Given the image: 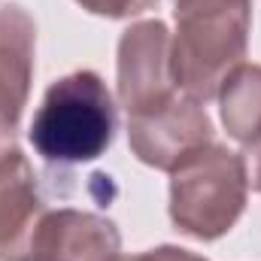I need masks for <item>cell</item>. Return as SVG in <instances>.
<instances>
[{"label": "cell", "instance_id": "obj_6", "mask_svg": "<svg viewBox=\"0 0 261 261\" xmlns=\"http://www.w3.org/2000/svg\"><path fill=\"white\" fill-rule=\"evenodd\" d=\"M119 252L122 237L110 219L64 206L43 213L21 261H119Z\"/></svg>", "mask_w": 261, "mask_h": 261}, {"label": "cell", "instance_id": "obj_8", "mask_svg": "<svg viewBox=\"0 0 261 261\" xmlns=\"http://www.w3.org/2000/svg\"><path fill=\"white\" fill-rule=\"evenodd\" d=\"M34 18L9 3L0 6V146L12 140L34 79Z\"/></svg>", "mask_w": 261, "mask_h": 261}, {"label": "cell", "instance_id": "obj_9", "mask_svg": "<svg viewBox=\"0 0 261 261\" xmlns=\"http://www.w3.org/2000/svg\"><path fill=\"white\" fill-rule=\"evenodd\" d=\"M222 122L249 152L261 149V64H240L222 85Z\"/></svg>", "mask_w": 261, "mask_h": 261}, {"label": "cell", "instance_id": "obj_3", "mask_svg": "<svg viewBox=\"0 0 261 261\" xmlns=\"http://www.w3.org/2000/svg\"><path fill=\"white\" fill-rule=\"evenodd\" d=\"M246 192L249 173L243 155L206 143L170 170V219L195 240H216L240 219Z\"/></svg>", "mask_w": 261, "mask_h": 261}, {"label": "cell", "instance_id": "obj_5", "mask_svg": "<svg viewBox=\"0 0 261 261\" xmlns=\"http://www.w3.org/2000/svg\"><path fill=\"white\" fill-rule=\"evenodd\" d=\"M128 137L143 164L173 170L186 155L213 143V122L197 100L176 94L164 107L128 119Z\"/></svg>", "mask_w": 261, "mask_h": 261}, {"label": "cell", "instance_id": "obj_11", "mask_svg": "<svg viewBox=\"0 0 261 261\" xmlns=\"http://www.w3.org/2000/svg\"><path fill=\"white\" fill-rule=\"evenodd\" d=\"M119 261H206V258L192 255L186 249H176V246H161V249H149V252H140V255L119 258Z\"/></svg>", "mask_w": 261, "mask_h": 261}, {"label": "cell", "instance_id": "obj_7", "mask_svg": "<svg viewBox=\"0 0 261 261\" xmlns=\"http://www.w3.org/2000/svg\"><path fill=\"white\" fill-rule=\"evenodd\" d=\"M43 219L37 176L18 146H0V258L21 261Z\"/></svg>", "mask_w": 261, "mask_h": 261}, {"label": "cell", "instance_id": "obj_4", "mask_svg": "<svg viewBox=\"0 0 261 261\" xmlns=\"http://www.w3.org/2000/svg\"><path fill=\"white\" fill-rule=\"evenodd\" d=\"M176 97L170 73V34L164 21H140L119 40V100L128 119L152 113Z\"/></svg>", "mask_w": 261, "mask_h": 261}, {"label": "cell", "instance_id": "obj_1", "mask_svg": "<svg viewBox=\"0 0 261 261\" xmlns=\"http://www.w3.org/2000/svg\"><path fill=\"white\" fill-rule=\"evenodd\" d=\"M176 37L170 43V73L192 100L219 97L225 79L243 64L252 0H176Z\"/></svg>", "mask_w": 261, "mask_h": 261}, {"label": "cell", "instance_id": "obj_10", "mask_svg": "<svg viewBox=\"0 0 261 261\" xmlns=\"http://www.w3.org/2000/svg\"><path fill=\"white\" fill-rule=\"evenodd\" d=\"M82 9L94 12V15H107V18H130L140 15L146 9H152L158 0H76Z\"/></svg>", "mask_w": 261, "mask_h": 261}, {"label": "cell", "instance_id": "obj_12", "mask_svg": "<svg viewBox=\"0 0 261 261\" xmlns=\"http://www.w3.org/2000/svg\"><path fill=\"white\" fill-rule=\"evenodd\" d=\"M243 161H246V173H249V182H252V189H258V192H261V149L249 152Z\"/></svg>", "mask_w": 261, "mask_h": 261}, {"label": "cell", "instance_id": "obj_2", "mask_svg": "<svg viewBox=\"0 0 261 261\" xmlns=\"http://www.w3.org/2000/svg\"><path fill=\"white\" fill-rule=\"evenodd\" d=\"M113 137L116 103L91 70H76L52 82L31 122V143L49 164L94 161L110 149Z\"/></svg>", "mask_w": 261, "mask_h": 261}]
</instances>
